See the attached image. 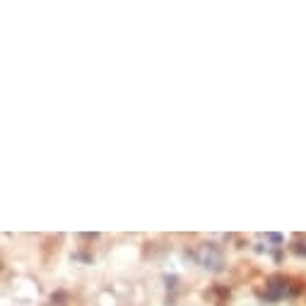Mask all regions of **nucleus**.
Instances as JSON below:
<instances>
[{
    "label": "nucleus",
    "instance_id": "obj_1",
    "mask_svg": "<svg viewBox=\"0 0 306 306\" xmlns=\"http://www.w3.org/2000/svg\"><path fill=\"white\" fill-rule=\"evenodd\" d=\"M198 260L205 265V268H212V270H219L222 268V253L215 244H203L198 251Z\"/></svg>",
    "mask_w": 306,
    "mask_h": 306
},
{
    "label": "nucleus",
    "instance_id": "obj_2",
    "mask_svg": "<svg viewBox=\"0 0 306 306\" xmlns=\"http://www.w3.org/2000/svg\"><path fill=\"white\" fill-rule=\"evenodd\" d=\"M268 294H270V297H280V294H285V285H282V280H280V277L270 282V287H268Z\"/></svg>",
    "mask_w": 306,
    "mask_h": 306
}]
</instances>
